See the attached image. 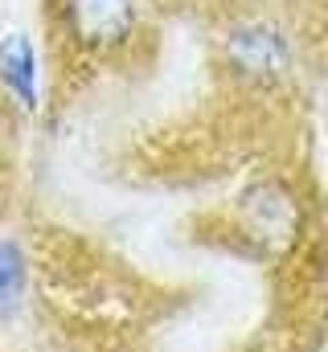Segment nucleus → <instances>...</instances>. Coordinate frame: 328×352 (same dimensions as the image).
<instances>
[{"instance_id":"obj_5","label":"nucleus","mask_w":328,"mask_h":352,"mask_svg":"<svg viewBox=\"0 0 328 352\" xmlns=\"http://www.w3.org/2000/svg\"><path fill=\"white\" fill-rule=\"evenodd\" d=\"M21 287H25V258L12 242H0V316L12 311Z\"/></svg>"},{"instance_id":"obj_2","label":"nucleus","mask_w":328,"mask_h":352,"mask_svg":"<svg viewBox=\"0 0 328 352\" xmlns=\"http://www.w3.org/2000/svg\"><path fill=\"white\" fill-rule=\"evenodd\" d=\"M243 217H246V226H250V234L254 238H267V242L271 238L287 242L291 230H296V205H291V197L283 188H271V184L246 192Z\"/></svg>"},{"instance_id":"obj_3","label":"nucleus","mask_w":328,"mask_h":352,"mask_svg":"<svg viewBox=\"0 0 328 352\" xmlns=\"http://www.w3.org/2000/svg\"><path fill=\"white\" fill-rule=\"evenodd\" d=\"M230 54H234V62H238L243 70L258 74V78L279 74V70H283V62H287L283 41H279L271 29H243V33H234Z\"/></svg>"},{"instance_id":"obj_4","label":"nucleus","mask_w":328,"mask_h":352,"mask_svg":"<svg viewBox=\"0 0 328 352\" xmlns=\"http://www.w3.org/2000/svg\"><path fill=\"white\" fill-rule=\"evenodd\" d=\"M0 82L12 90L25 107H33L37 102V70H33V45H29V37L25 33H8L4 41H0Z\"/></svg>"},{"instance_id":"obj_1","label":"nucleus","mask_w":328,"mask_h":352,"mask_svg":"<svg viewBox=\"0 0 328 352\" xmlns=\"http://www.w3.org/2000/svg\"><path fill=\"white\" fill-rule=\"evenodd\" d=\"M136 21L132 0H70V29L86 45H115Z\"/></svg>"}]
</instances>
